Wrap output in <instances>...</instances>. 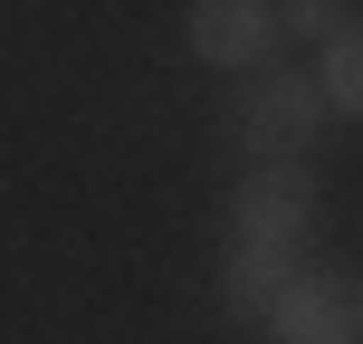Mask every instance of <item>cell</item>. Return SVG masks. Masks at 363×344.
Returning a JSON list of instances; mask_svg holds the SVG:
<instances>
[{"instance_id":"obj_1","label":"cell","mask_w":363,"mask_h":344,"mask_svg":"<svg viewBox=\"0 0 363 344\" xmlns=\"http://www.w3.org/2000/svg\"><path fill=\"white\" fill-rule=\"evenodd\" d=\"M306 230H315V172L306 163H249L230 201V258H220V296L230 316H268L287 296V277L306 268Z\"/></svg>"},{"instance_id":"obj_2","label":"cell","mask_w":363,"mask_h":344,"mask_svg":"<svg viewBox=\"0 0 363 344\" xmlns=\"http://www.w3.org/2000/svg\"><path fill=\"white\" fill-rule=\"evenodd\" d=\"M277 344H363V268H296L268 306Z\"/></svg>"},{"instance_id":"obj_3","label":"cell","mask_w":363,"mask_h":344,"mask_svg":"<svg viewBox=\"0 0 363 344\" xmlns=\"http://www.w3.org/2000/svg\"><path fill=\"white\" fill-rule=\"evenodd\" d=\"M315 125H325V96H315V77L258 67V96H249V115H239V144H249V163H306Z\"/></svg>"},{"instance_id":"obj_4","label":"cell","mask_w":363,"mask_h":344,"mask_svg":"<svg viewBox=\"0 0 363 344\" xmlns=\"http://www.w3.org/2000/svg\"><path fill=\"white\" fill-rule=\"evenodd\" d=\"M182 38H191L201 67H268L277 10H258V0H191L182 10Z\"/></svg>"},{"instance_id":"obj_5","label":"cell","mask_w":363,"mask_h":344,"mask_svg":"<svg viewBox=\"0 0 363 344\" xmlns=\"http://www.w3.org/2000/svg\"><path fill=\"white\" fill-rule=\"evenodd\" d=\"M315 96H325V115L363 125V29H335V38H325V77H315Z\"/></svg>"},{"instance_id":"obj_6","label":"cell","mask_w":363,"mask_h":344,"mask_svg":"<svg viewBox=\"0 0 363 344\" xmlns=\"http://www.w3.org/2000/svg\"><path fill=\"white\" fill-rule=\"evenodd\" d=\"M335 19H345V10H325V0H296V10H277V29H306V38H335Z\"/></svg>"}]
</instances>
